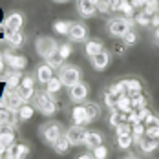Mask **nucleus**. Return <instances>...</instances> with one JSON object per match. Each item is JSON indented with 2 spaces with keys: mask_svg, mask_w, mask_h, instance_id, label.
<instances>
[{
  "mask_svg": "<svg viewBox=\"0 0 159 159\" xmlns=\"http://www.w3.org/2000/svg\"><path fill=\"white\" fill-rule=\"evenodd\" d=\"M35 106H37V110L40 111L42 115H46V117H51V115H55L57 110H59V102L53 99V95L49 93V92H39L37 95H35Z\"/></svg>",
  "mask_w": 159,
  "mask_h": 159,
  "instance_id": "1",
  "label": "nucleus"
},
{
  "mask_svg": "<svg viewBox=\"0 0 159 159\" xmlns=\"http://www.w3.org/2000/svg\"><path fill=\"white\" fill-rule=\"evenodd\" d=\"M106 30H108V35L110 37H113V39H123L132 30V24L128 22L125 16L123 18H111V20H108V24H106Z\"/></svg>",
  "mask_w": 159,
  "mask_h": 159,
  "instance_id": "2",
  "label": "nucleus"
},
{
  "mask_svg": "<svg viewBox=\"0 0 159 159\" xmlns=\"http://www.w3.org/2000/svg\"><path fill=\"white\" fill-rule=\"evenodd\" d=\"M59 77L62 80L64 86H73L75 82H79L80 77H82V71H80V68L77 66H71V64H68V66H62L61 70H59Z\"/></svg>",
  "mask_w": 159,
  "mask_h": 159,
  "instance_id": "3",
  "label": "nucleus"
},
{
  "mask_svg": "<svg viewBox=\"0 0 159 159\" xmlns=\"http://www.w3.org/2000/svg\"><path fill=\"white\" fill-rule=\"evenodd\" d=\"M59 49V44L51 39V37H39L37 39V53L46 61L51 55H55Z\"/></svg>",
  "mask_w": 159,
  "mask_h": 159,
  "instance_id": "4",
  "label": "nucleus"
},
{
  "mask_svg": "<svg viewBox=\"0 0 159 159\" xmlns=\"http://www.w3.org/2000/svg\"><path fill=\"white\" fill-rule=\"evenodd\" d=\"M40 135H42V141L49 146H53V143L62 135V126L59 123H48L44 125L42 130H40Z\"/></svg>",
  "mask_w": 159,
  "mask_h": 159,
  "instance_id": "5",
  "label": "nucleus"
},
{
  "mask_svg": "<svg viewBox=\"0 0 159 159\" xmlns=\"http://www.w3.org/2000/svg\"><path fill=\"white\" fill-rule=\"evenodd\" d=\"M86 134H88V130L84 128V125H75V123H73V126H70L68 130H66V137L70 139L71 146H79V144H84Z\"/></svg>",
  "mask_w": 159,
  "mask_h": 159,
  "instance_id": "6",
  "label": "nucleus"
},
{
  "mask_svg": "<svg viewBox=\"0 0 159 159\" xmlns=\"http://www.w3.org/2000/svg\"><path fill=\"white\" fill-rule=\"evenodd\" d=\"M88 35L90 33H88L86 24H82V22H71L70 31H68V39L71 42H84L88 39Z\"/></svg>",
  "mask_w": 159,
  "mask_h": 159,
  "instance_id": "7",
  "label": "nucleus"
},
{
  "mask_svg": "<svg viewBox=\"0 0 159 159\" xmlns=\"http://www.w3.org/2000/svg\"><path fill=\"white\" fill-rule=\"evenodd\" d=\"M88 93H90V88L88 84H84L82 80L75 82L73 86H70V99L77 104V102H84L88 99Z\"/></svg>",
  "mask_w": 159,
  "mask_h": 159,
  "instance_id": "8",
  "label": "nucleus"
},
{
  "mask_svg": "<svg viewBox=\"0 0 159 159\" xmlns=\"http://www.w3.org/2000/svg\"><path fill=\"white\" fill-rule=\"evenodd\" d=\"M15 143V128L11 125H0V150L6 152Z\"/></svg>",
  "mask_w": 159,
  "mask_h": 159,
  "instance_id": "9",
  "label": "nucleus"
},
{
  "mask_svg": "<svg viewBox=\"0 0 159 159\" xmlns=\"http://www.w3.org/2000/svg\"><path fill=\"white\" fill-rule=\"evenodd\" d=\"M4 61L6 64L11 68V70H24L28 66V59L24 55H18V53H13V51H6L4 53Z\"/></svg>",
  "mask_w": 159,
  "mask_h": 159,
  "instance_id": "10",
  "label": "nucleus"
},
{
  "mask_svg": "<svg viewBox=\"0 0 159 159\" xmlns=\"http://www.w3.org/2000/svg\"><path fill=\"white\" fill-rule=\"evenodd\" d=\"M4 156L9 159H24L30 156V146L26 143H13L4 152Z\"/></svg>",
  "mask_w": 159,
  "mask_h": 159,
  "instance_id": "11",
  "label": "nucleus"
},
{
  "mask_svg": "<svg viewBox=\"0 0 159 159\" xmlns=\"http://www.w3.org/2000/svg\"><path fill=\"white\" fill-rule=\"evenodd\" d=\"M90 61H92V68L93 70H97V71H104L108 66H110V53L106 51V49H102V51H99L97 55H93V57H90Z\"/></svg>",
  "mask_w": 159,
  "mask_h": 159,
  "instance_id": "12",
  "label": "nucleus"
},
{
  "mask_svg": "<svg viewBox=\"0 0 159 159\" xmlns=\"http://www.w3.org/2000/svg\"><path fill=\"white\" fill-rule=\"evenodd\" d=\"M24 104V99L16 93V90H13V92H7L6 95H4V99H2V106H6V108H9V110H15L18 111V108Z\"/></svg>",
  "mask_w": 159,
  "mask_h": 159,
  "instance_id": "13",
  "label": "nucleus"
},
{
  "mask_svg": "<svg viewBox=\"0 0 159 159\" xmlns=\"http://www.w3.org/2000/svg\"><path fill=\"white\" fill-rule=\"evenodd\" d=\"M24 26V15L22 13H11L6 16L4 20V28L6 31H15V30H22Z\"/></svg>",
  "mask_w": 159,
  "mask_h": 159,
  "instance_id": "14",
  "label": "nucleus"
},
{
  "mask_svg": "<svg viewBox=\"0 0 159 159\" xmlns=\"http://www.w3.org/2000/svg\"><path fill=\"white\" fill-rule=\"evenodd\" d=\"M77 13L82 18H90L97 13V6L90 0H77Z\"/></svg>",
  "mask_w": 159,
  "mask_h": 159,
  "instance_id": "15",
  "label": "nucleus"
},
{
  "mask_svg": "<svg viewBox=\"0 0 159 159\" xmlns=\"http://www.w3.org/2000/svg\"><path fill=\"white\" fill-rule=\"evenodd\" d=\"M71 121L75 125H88V123H92L90 117H88L86 108L80 106V102H77V106H73V110H71Z\"/></svg>",
  "mask_w": 159,
  "mask_h": 159,
  "instance_id": "16",
  "label": "nucleus"
},
{
  "mask_svg": "<svg viewBox=\"0 0 159 159\" xmlns=\"http://www.w3.org/2000/svg\"><path fill=\"white\" fill-rule=\"evenodd\" d=\"M22 82V75H20V70H11V71H6V86L9 90H16Z\"/></svg>",
  "mask_w": 159,
  "mask_h": 159,
  "instance_id": "17",
  "label": "nucleus"
},
{
  "mask_svg": "<svg viewBox=\"0 0 159 159\" xmlns=\"http://www.w3.org/2000/svg\"><path fill=\"white\" fill-rule=\"evenodd\" d=\"M51 77H53V68H51L48 62L40 64V66L37 68V80H39L40 84H46Z\"/></svg>",
  "mask_w": 159,
  "mask_h": 159,
  "instance_id": "18",
  "label": "nucleus"
},
{
  "mask_svg": "<svg viewBox=\"0 0 159 159\" xmlns=\"http://www.w3.org/2000/svg\"><path fill=\"white\" fill-rule=\"evenodd\" d=\"M137 146H139V150H143V152H146V154H150V152H154V150H157L159 148V141L157 139H154V137L143 135Z\"/></svg>",
  "mask_w": 159,
  "mask_h": 159,
  "instance_id": "19",
  "label": "nucleus"
},
{
  "mask_svg": "<svg viewBox=\"0 0 159 159\" xmlns=\"http://www.w3.org/2000/svg\"><path fill=\"white\" fill-rule=\"evenodd\" d=\"M16 119H18V113L15 110H9L6 106H0V123L4 125H13L15 126Z\"/></svg>",
  "mask_w": 159,
  "mask_h": 159,
  "instance_id": "20",
  "label": "nucleus"
},
{
  "mask_svg": "<svg viewBox=\"0 0 159 159\" xmlns=\"http://www.w3.org/2000/svg\"><path fill=\"white\" fill-rule=\"evenodd\" d=\"M6 40H7V44H9V46L18 48V46H22V44H24V33H22V30L7 31V33H6Z\"/></svg>",
  "mask_w": 159,
  "mask_h": 159,
  "instance_id": "21",
  "label": "nucleus"
},
{
  "mask_svg": "<svg viewBox=\"0 0 159 159\" xmlns=\"http://www.w3.org/2000/svg\"><path fill=\"white\" fill-rule=\"evenodd\" d=\"M102 49H104V44H102L101 40H97V39L86 40V44H84V53H86L88 57H93V55H97V53L102 51Z\"/></svg>",
  "mask_w": 159,
  "mask_h": 159,
  "instance_id": "22",
  "label": "nucleus"
},
{
  "mask_svg": "<svg viewBox=\"0 0 159 159\" xmlns=\"http://www.w3.org/2000/svg\"><path fill=\"white\" fill-rule=\"evenodd\" d=\"M84 144L90 150H93L95 146L102 144V134H99V132H88L86 134V139H84Z\"/></svg>",
  "mask_w": 159,
  "mask_h": 159,
  "instance_id": "23",
  "label": "nucleus"
},
{
  "mask_svg": "<svg viewBox=\"0 0 159 159\" xmlns=\"http://www.w3.org/2000/svg\"><path fill=\"white\" fill-rule=\"evenodd\" d=\"M117 110H121L123 113H128L130 110H134V104H132V97L128 93H123V95L117 99V104H115Z\"/></svg>",
  "mask_w": 159,
  "mask_h": 159,
  "instance_id": "24",
  "label": "nucleus"
},
{
  "mask_svg": "<svg viewBox=\"0 0 159 159\" xmlns=\"http://www.w3.org/2000/svg\"><path fill=\"white\" fill-rule=\"evenodd\" d=\"M44 86H46V92H49L51 95H55V93H59V92L62 90L64 84H62V80H61V77H55V75H53Z\"/></svg>",
  "mask_w": 159,
  "mask_h": 159,
  "instance_id": "25",
  "label": "nucleus"
},
{
  "mask_svg": "<svg viewBox=\"0 0 159 159\" xmlns=\"http://www.w3.org/2000/svg\"><path fill=\"white\" fill-rule=\"evenodd\" d=\"M70 146H71V143H70V139L66 137V135H61L55 143H53V150L57 152V154H66L68 150H70Z\"/></svg>",
  "mask_w": 159,
  "mask_h": 159,
  "instance_id": "26",
  "label": "nucleus"
},
{
  "mask_svg": "<svg viewBox=\"0 0 159 159\" xmlns=\"http://www.w3.org/2000/svg\"><path fill=\"white\" fill-rule=\"evenodd\" d=\"M125 80H126V90H128V95L130 97L143 92V82L139 79H125Z\"/></svg>",
  "mask_w": 159,
  "mask_h": 159,
  "instance_id": "27",
  "label": "nucleus"
},
{
  "mask_svg": "<svg viewBox=\"0 0 159 159\" xmlns=\"http://www.w3.org/2000/svg\"><path fill=\"white\" fill-rule=\"evenodd\" d=\"M16 113H18V119H20V121H30L33 115H35V108H33L31 104L24 102V104L18 108V111H16Z\"/></svg>",
  "mask_w": 159,
  "mask_h": 159,
  "instance_id": "28",
  "label": "nucleus"
},
{
  "mask_svg": "<svg viewBox=\"0 0 159 159\" xmlns=\"http://www.w3.org/2000/svg\"><path fill=\"white\" fill-rule=\"evenodd\" d=\"M132 104H134L135 110L148 108V97L144 95L143 92H141V93H135V95H132Z\"/></svg>",
  "mask_w": 159,
  "mask_h": 159,
  "instance_id": "29",
  "label": "nucleus"
},
{
  "mask_svg": "<svg viewBox=\"0 0 159 159\" xmlns=\"http://www.w3.org/2000/svg\"><path fill=\"white\" fill-rule=\"evenodd\" d=\"M134 143V135L132 134H123V135H117V146L121 150H130V146Z\"/></svg>",
  "mask_w": 159,
  "mask_h": 159,
  "instance_id": "30",
  "label": "nucleus"
},
{
  "mask_svg": "<svg viewBox=\"0 0 159 159\" xmlns=\"http://www.w3.org/2000/svg\"><path fill=\"white\" fill-rule=\"evenodd\" d=\"M123 121H126V113H123L121 110H117V108H113L110 113V119H108V123H110L111 128H115L119 123H123Z\"/></svg>",
  "mask_w": 159,
  "mask_h": 159,
  "instance_id": "31",
  "label": "nucleus"
},
{
  "mask_svg": "<svg viewBox=\"0 0 159 159\" xmlns=\"http://www.w3.org/2000/svg\"><path fill=\"white\" fill-rule=\"evenodd\" d=\"M134 24H137V26H152V16H148L144 13L143 9L141 11H135V15H134Z\"/></svg>",
  "mask_w": 159,
  "mask_h": 159,
  "instance_id": "32",
  "label": "nucleus"
},
{
  "mask_svg": "<svg viewBox=\"0 0 159 159\" xmlns=\"http://www.w3.org/2000/svg\"><path fill=\"white\" fill-rule=\"evenodd\" d=\"M16 93L24 99V102H30V101L35 99V95H37L35 88H24V86H18V88H16Z\"/></svg>",
  "mask_w": 159,
  "mask_h": 159,
  "instance_id": "33",
  "label": "nucleus"
},
{
  "mask_svg": "<svg viewBox=\"0 0 159 159\" xmlns=\"http://www.w3.org/2000/svg\"><path fill=\"white\" fill-rule=\"evenodd\" d=\"M84 108H86V111H88V117H90V121H95L97 117L101 115V108H99V104L97 102H86L84 104Z\"/></svg>",
  "mask_w": 159,
  "mask_h": 159,
  "instance_id": "34",
  "label": "nucleus"
},
{
  "mask_svg": "<svg viewBox=\"0 0 159 159\" xmlns=\"http://www.w3.org/2000/svg\"><path fill=\"white\" fill-rule=\"evenodd\" d=\"M70 26H71V22H68V20H57V22H53V31L59 35H68Z\"/></svg>",
  "mask_w": 159,
  "mask_h": 159,
  "instance_id": "35",
  "label": "nucleus"
},
{
  "mask_svg": "<svg viewBox=\"0 0 159 159\" xmlns=\"http://www.w3.org/2000/svg\"><path fill=\"white\" fill-rule=\"evenodd\" d=\"M141 9H143L148 16L156 15V13L159 11V0H146V4H144Z\"/></svg>",
  "mask_w": 159,
  "mask_h": 159,
  "instance_id": "36",
  "label": "nucleus"
},
{
  "mask_svg": "<svg viewBox=\"0 0 159 159\" xmlns=\"http://www.w3.org/2000/svg\"><path fill=\"white\" fill-rule=\"evenodd\" d=\"M57 53L62 57L64 61L66 59H70L71 57V53H73V46L70 44V42H64V44H59V49H57Z\"/></svg>",
  "mask_w": 159,
  "mask_h": 159,
  "instance_id": "37",
  "label": "nucleus"
},
{
  "mask_svg": "<svg viewBox=\"0 0 159 159\" xmlns=\"http://www.w3.org/2000/svg\"><path fill=\"white\" fill-rule=\"evenodd\" d=\"M46 62H48L53 70H61V68L64 66V59L59 55V53H55V55H51L49 59H46Z\"/></svg>",
  "mask_w": 159,
  "mask_h": 159,
  "instance_id": "38",
  "label": "nucleus"
},
{
  "mask_svg": "<svg viewBox=\"0 0 159 159\" xmlns=\"http://www.w3.org/2000/svg\"><path fill=\"white\" fill-rule=\"evenodd\" d=\"M123 40L126 42V46H128V48H132V46H135V44L139 42V35H137V33L134 31V30H130V31H128L126 35L123 37Z\"/></svg>",
  "mask_w": 159,
  "mask_h": 159,
  "instance_id": "39",
  "label": "nucleus"
},
{
  "mask_svg": "<svg viewBox=\"0 0 159 159\" xmlns=\"http://www.w3.org/2000/svg\"><path fill=\"white\" fill-rule=\"evenodd\" d=\"M123 134H132V125L128 121H123L115 126V135H123Z\"/></svg>",
  "mask_w": 159,
  "mask_h": 159,
  "instance_id": "40",
  "label": "nucleus"
},
{
  "mask_svg": "<svg viewBox=\"0 0 159 159\" xmlns=\"http://www.w3.org/2000/svg\"><path fill=\"white\" fill-rule=\"evenodd\" d=\"M92 154H93V157H95V159H106V157H108V148H106L104 144H99V146L93 148V152H92Z\"/></svg>",
  "mask_w": 159,
  "mask_h": 159,
  "instance_id": "41",
  "label": "nucleus"
},
{
  "mask_svg": "<svg viewBox=\"0 0 159 159\" xmlns=\"http://www.w3.org/2000/svg\"><path fill=\"white\" fill-rule=\"evenodd\" d=\"M95 6H97V13H101V15H108V13H111L108 0H99Z\"/></svg>",
  "mask_w": 159,
  "mask_h": 159,
  "instance_id": "42",
  "label": "nucleus"
},
{
  "mask_svg": "<svg viewBox=\"0 0 159 159\" xmlns=\"http://www.w3.org/2000/svg\"><path fill=\"white\" fill-rule=\"evenodd\" d=\"M126 49H128V46L123 39H119V40L113 44V53H115V55H123V53H126Z\"/></svg>",
  "mask_w": 159,
  "mask_h": 159,
  "instance_id": "43",
  "label": "nucleus"
},
{
  "mask_svg": "<svg viewBox=\"0 0 159 159\" xmlns=\"http://www.w3.org/2000/svg\"><path fill=\"white\" fill-rule=\"evenodd\" d=\"M20 86H24V88H35V79L30 77V75H26V77H22Z\"/></svg>",
  "mask_w": 159,
  "mask_h": 159,
  "instance_id": "44",
  "label": "nucleus"
},
{
  "mask_svg": "<svg viewBox=\"0 0 159 159\" xmlns=\"http://www.w3.org/2000/svg\"><path fill=\"white\" fill-rule=\"evenodd\" d=\"M144 125H146V126H159V115L157 113H152Z\"/></svg>",
  "mask_w": 159,
  "mask_h": 159,
  "instance_id": "45",
  "label": "nucleus"
},
{
  "mask_svg": "<svg viewBox=\"0 0 159 159\" xmlns=\"http://www.w3.org/2000/svg\"><path fill=\"white\" fill-rule=\"evenodd\" d=\"M121 2H123V0H108L111 13H119V9H121Z\"/></svg>",
  "mask_w": 159,
  "mask_h": 159,
  "instance_id": "46",
  "label": "nucleus"
},
{
  "mask_svg": "<svg viewBox=\"0 0 159 159\" xmlns=\"http://www.w3.org/2000/svg\"><path fill=\"white\" fill-rule=\"evenodd\" d=\"M4 70H6V61H4V53H0V79L4 75Z\"/></svg>",
  "mask_w": 159,
  "mask_h": 159,
  "instance_id": "47",
  "label": "nucleus"
},
{
  "mask_svg": "<svg viewBox=\"0 0 159 159\" xmlns=\"http://www.w3.org/2000/svg\"><path fill=\"white\" fill-rule=\"evenodd\" d=\"M132 4L135 6V9H141L144 4H146V0H132Z\"/></svg>",
  "mask_w": 159,
  "mask_h": 159,
  "instance_id": "48",
  "label": "nucleus"
},
{
  "mask_svg": "<svg viewBox=\"0 0 159 159\" xmlns=\"http://www.w3.org/2000/svg\"><path fill=\"white\" fill-rule=\"evenodd\" d=\"M152 26H154V28L159 26V11L156 13V15H152Z\"/></svg>",
  "mask_w": 159,
  "mask_h": 159,
  "instance_id": "49",
  "label": "nucleus"
},
{
  "mask_svg": "<svg viewBox=\"0 0 159 159\" xmlns=\"http://www.w3.org/2000/svg\"><path fill=\"white\" fill-rule=\"evenodd\" d=\"M154 40H157L159 42V26L157 28H154Z\"/></svg>",
  "mask_w": 159,
  "mask_h": 159,
  "instance_id": "50",
  "label": "nucleus"
},
{
  "mask_svg": "<svg viewBox=\"0 0 159 159\" xmlns=\"http://www.w3.org/2000/svg\"><path fill=\"white\" fill-rule=\"evenodd\" d=\"M53 2H57V4H64V2H68V0H53Z\"/></svg>",
  "mask_w": 159,
  "mask_h": 159,
  "instance_id": "51",
  "label": "nucleus"
},
{
  "mask_svg": "<svg viewBox=\"0 0 159 159\" xmlns=\"http://www.w3.org/2000/svg\"><path fill=\"white\" fill-rule=\"evenodd\" d=\"M90 2H93V4H97V2H99V0H90Z\"/></svg>",
  "mask_w": 159,
  "mask_h": 159,
  "instance_id": "52",
  "label": "nucleus"
}]
</instances>
